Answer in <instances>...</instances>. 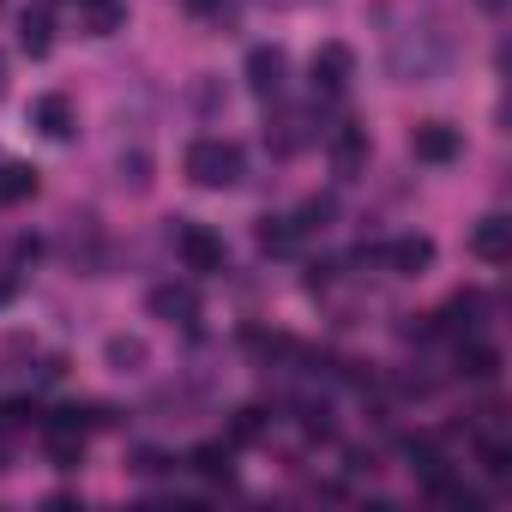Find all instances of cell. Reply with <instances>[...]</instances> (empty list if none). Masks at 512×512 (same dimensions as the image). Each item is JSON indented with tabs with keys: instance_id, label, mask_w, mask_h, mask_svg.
<instances>
[{
	"instance_id": "ba28073f",
	"label": "cell",
	"mask_w": 512,
	"mask_h": 512,
	"mask_svg": "<svg viewBox=\"0 0 512 512\" xmlns=\"http://www.w3.org/2000/svg\"><path fill=\"white\" fill-rule=\"evenodd\" d=\"M308 73H314V91L338 97V91H344V85L356 79V49H350V43H320V49H314V67H308Z\"/></svg>"
},
{
	"instance_id": "484cf974",
	"label": "cell",
	"mask_w": 512,
	"mask_h": 512,
	"mask_svg": "<svg viewBox=\"0 0 512 512\" xmlns=\"http://www.w3.org/2000/svg\"><path fill=\"white\" fill-rule=\"evenodd\" d=\"M0 97H7V55H0Z\"/></svg>"
},
{
	"instance_id": "277c9868",
	"label": "cell",
	"mask_w": 512,
	"mask_h": 512,
	"mask_svg": "<svg viewBox=\"0 0 512 512\" xmlns=\"http://www.w3.org/2000/svg\"><path fill=\"white\" fill-rule=\"evenodd\" d=\"M374 266L392 272V278H422L434 266V241L428 235H392V241L374 247Z\"/></svg>"
},
{
	"instance_id": "4316f807",
	"label": "cell",
	"mask_w": 512,
	"mask_h": 512,
	"mask_svg": "<svg viewBox=\"0 0 512 512\" xmlns=\"http://www.w3.org/2000/svg\"><path fill=\"white\" fill-rule=\"evenodd\" d=\"M37 7H49V0H37Z\"/></svg>"
},
{
	"instance_id": "9c48e42d",
	"label": "cell",
	"mask_w": 512,
	"mask_h": 512,
	"mask_svg": "<svg viewBox=\"0 0 512 512\" xmlns=\"http://www.w3.org/2000/svg\"><path fill=\"white\" fill-rule=\"evenodd\" d=\"M31 121H37V133L55 139V145H67V139L79 133V115H73V103H67L61 91H43V97L31 103Z\"/></svg>"
},
{
	"instance_id": "d4e9b609",
	"label": "cell",
	"mask_w": 512,
	"mask_h": 512,
	"mask_svg": "<svg viewBox=\"0 0 512 512\" xmlns=\"http://www.w3.org/2000/svg\"><path fill=\"white\" fill-rule=\"evenodd\" d=\"M476 7H482V13H500V7H506V0H476Z\"/></svg>"
},
{
	"instance_id": "5bb4252c",
	"label": "cell",
	"mask_w": 512,
	"mask_h": 512,
	"mask_svg": "<svg viewBox=\"0 0 512 512\" xmlns=\"http://www.w3.org/2000/svg\"><path fill=\"white\" fill-rule=\"evenodd\" d=\"M49 458H55V470H79L85 464V428H73V422H49Z\"/></svg>"
},
{
	"instance_id": "4fadbf2b",
	"label": "cell",
	"mask_w": 512,
	"mask_h": 512,
	"mask_svg": "<svg viewBox=\"0 0 512 512\" xmlns=\"http://www.w3.org/2000/svg\"><path fill=\"white\" fill-rule=\"evenodd\" d=\"M73 19H79L85 37H115L127 25V7L121 0H73Z\"/></svg>"
},
{
	"instance_id": "603a6c76",
	"label": "cell",
	"mask_w": 512,
	"mask_h": 512,
	"mask_svg": "<svg viewBox=\"0 0 512 512\" xmlns=\"http://www.w3.org/2000/svg\"><path fill=\"white\" fill-rule=\"evenodd\" d=\"M260 434H266V410H235L229 440H260Z\"/></svg>"
},
{
	"instance_id": "7402d4cb",
	"label": "cell",
	"mask_w": 512,
	"mask_h": 512,
	"mask_svg": "<svg viewBox=\"0 0 512 512\" xmlns=\"http://www.w3.org/2000/svg\"><path fill=\"white\" fill-rule=\"evenodd\" d=\"M326 223H332V199H308V205L296 211V229H302V235H314V229H326Z\"/></svg>"
},
{
	"instance_id": "ac0fdd59",
	"label": "cell",
	"mask_w": 512,
	"mask_h": 512,
	"mask_svg": "<svg viewBox=\"0 0 512 512\" xmlns=\"http://www.w3.org/2000/svg\"><path fill=\"white\" fill-rule=\"evenodd\" d=\"M296 241H302L296 217H266V223H260V247H266V253H296Z\"/></svg>"
},
{
	"instance_id": "3957f363",
	"label": "cell",
	"mask_w": 512,
	"mask_h": 512,
	"mask_svg": "<svg viewBox=\"0 0 512 512\" xmlns=\"http://www.w3.org/2000/svg\"><path fill=\"white\" fill-rule=\"evenodd\" d=\"M175 253H181V266L199 272V278H211V272L229 266V241L211 223H187V217H175Z\"/></svg>"
},
{
	"instance_id": "e0dca14e",
	"label": "cell",
	"mask_w": 512,
	"mask_h": 512,
	"mask_svg": "<svg viewBox=\"0 0 512 512\" xmlns=\"http://www.w3.org/2000/svg\"><path fill=\"white\" fill-rule=\"evenodd\" d=\"M19 43H25L31 61H43V55L55 49V31H49V13H43V7H25V19H19Z\"/></svg>"
},
{
	"instance_id": "52a82bcc",
	"label": "cell",
	"mask_w": 512,
	"mask_h": 512,
	"mask_svg": "<svg viewBox=\"0 0 512 512\" xmlns=\"http://www.w3.org/2000/svg\"><path fill=\"white\" fill-rule=\"evenodd\" d=\"M67 260H73L79 272H91V278L109 266V241H103L97 217H67Z\"/></svg>"
},
{
	"instance_id": "7a4b0ae2",
	"label": "cell",
	"mask_w": 512,
	"mask_h": 512,
	"mask_svg": "<svg viewBox=\"0 0 512 512\" xmlns=\"http://www.w3.org/2000/svg\"><path fill=\"white\" fill-rule=\"evenodd\" d=\"M181 169H187V181H193V187H205V193H229V187H241V175H247V151H241L235 139L205 133V139H193V145H187Z\"/></svg>"
},
{
	"instance_id": "9a60e30c",
	"label": "cell",
	"mask_w": 512,
	"mask_h": 512,
	"mask_svg": "<svg viewBox=\"0 0 512 512\" xmlns=\"http://www.w3.org/2000/svg\"><path fill=\"white\" fill-rule=\"evenodd\" d=\"M308 139H314V133H308V115H296V109H284V115H278V121L266 127V145H272L278 157H290V151H302Z\"/></svg>"
},
{
	"instance_id": "8fae6325",
	"label": "cell",
	"mask_w": 512,
	"mask_h": 512,
	"mask_svg": "<svg viewBox=\"0 0 512 512\" xmlns=\"http://www.w3.org/2000/svg\"><path fill=\"white\" fill-rule=\"evenodd\" d=\"M470 253H476V260H488V266H500L506 253H512V217L488 211V217L470 229Z\"/></svg>"
},
{
	"instance_id": "6da1fadb",
	"label": "cell",
	"mask_w": 512,
	"mask_h": 512,
	"mask_svg": "<svg viewBox=\"0 0 512 512\" xmlns=\"http://www.w3.org/2000/svg\"><path fill=\"white\" fill-rule=\"evenodd\" d=\"M452 61H458V43H452V31L434 25V19L404 25V31H392V43H386V73H392L398 85H434V79L452 73Z\"/></svg>"
},
{
	"instance_id": "8992f818",
	"label": "cell",
	"mask_w": 512,
	"mask_h": 512,
	"mask_svg": "<svg viewBox=\"0 0 512 512\" xmlns=\"http://www.w3.org/2000/svg\"><path fill=\"white\" fill-rule=\"evenodd\" d=\"M284 85H290V55L278 43H260L247 55V91L253 97H284Z\"/></svg>"
},
{
	"instance_id": "7c38bea8",
	"label": "cell",
	"mask_w": 512,
	"mask_h": 512,
	"mask_svg": "<svg viewBox=\"0 0 512 512\" xmlns=\"http://www.w3.org/2000/svg\"><path fill=\"white\" fill-rule=\"evenodd\" d=\"M326 151H332V169H338V175H356V169L368 163V127H356V121H344V127H332V139H326Z\"/></svg>"
},
{
	"instance_id": "ffe728a7",
	"label": "cell",
	"mask_w": 512,
	"mask_h": 512,
	"mask_svg": "<svg viewBox=\"0 0 512 512\" xmlns=\"http://www.w3.org/2000/svg\"><path fill=\"white\" fill-rule=\"evenodd\" d=\"M31 193H37V169L31 163H7V169H0V199H7V205H19Z\"/></svg>"
},
{
	"instance_id": "d6986e66",
	"label": "cell",
	"mask_w": 512,
	"mask_h": 512,
	"mask_svg": "<svg viewBox=\"0 0 512 512\" xmlns=\"http://www.w3.org/2000/svg\"><path fill=\"white\" fill-rule=\"evenodd\" d=\"M199 476H211V482H229V446L223 440H205V446H193V458H187Z\"/></svg>"
},
{
	"instance_id": "cb8c5ba5",
	"label": "cell",
	"mask_w": 512,
	"mask_h": 512,
	"mask_svg": "<svg viewBox=\"0 0 512 512\" xmlns=\"http://www.w3.org/2000/svg\"><path fill=\"white\" fill-rule=\"evenodd\" d=\"M193 13H205V19H223V0H187Z\"/></svg>"
},
{
	"instance_id": "30bf717a",
	"label": "cell",
	"mask_w": 512,
	"mask_h": 512,
	"mask_svg": "<svg viewBox=\"0 0 512 512\" xmlns=\"http://www.w3.org/2000/svg\"><path fill=\"white\" fill-rule=\"evenodd\" d=\"M464 151V139H458V127H446V121H422L416 133H410V157L416 163H452Z\"/></svg>"
},
{
	"instance_id": "2e32d148",
	"label": "cell",
	"mask_w": 512,
	"mask_h": 512,
	"mask_svg": "<svg viewBox=\"0 0 512 512\" xmlns=\"http://www.w3.org/2000/svg\"><path fill=\"white\" fill-rule=\"evenodd\" d=\"M458 374H470V380H494V374H500V350H494V344H476V338L464 332V344H458Z\"/></svg>"
},
{
	"instance_id": "5b68a950",
	"label": "cell",
	"mask_w": 512,
	"mask_h": 512,
	"mask_svg": "<svg viewBox=\"0 0 512 512\" xmlns=\"http://www.w3.org/2000/svg\"><path fill=\"white\" fill-rule=\"evenodd\" d=\"M145 308H151V320H163V326H181V332H193L199 326V290L193 284H151V296H145Z\"/></svg>"
},
{
	"instance_id": "44dd1931",
	"label": "cell",
	"mask_w": 512,
	"mask_h": 512,
	"mask_svg": "<svg viewBox=\"0 0 512 512\" xmlns=\"http://www.w3.org/2000/svg\"><path fill=\"white\" fill-rule=\"evenodd\" d=\"M145 356H151L145 338H109V368H115V374H139Z\"/></svg>"
}]
</instances>
